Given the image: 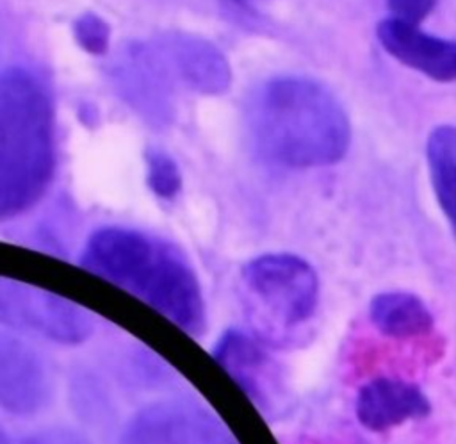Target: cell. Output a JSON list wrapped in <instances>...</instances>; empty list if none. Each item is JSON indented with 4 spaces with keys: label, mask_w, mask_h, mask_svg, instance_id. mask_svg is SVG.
<instances>
[{
    "label": "cell",
    "mask_w": 456,
    "mask_h": 444,
    "mask_svg": "<svg viewBox=\"0 0 456 444\" xmlns=\"http://www.w3.org/2000/svg\"><path fill=\"white\" fill-rule=\"evenodd\" d=\"M248 127L260 155L290 169L337 164L353 139L340 100L305 75L265 80L249 100Z\"/></svg>",
    "instance_id": "obj_1"
},
{
    "label": "cell",
    "mask_w": 456,
    "mask_h": 444,
    "mask_svg": "<svg viewBox=\"0 0 456 444\" xmlns=\"http://www.w3.org/2000/svg\"><path fill=\"white\" fill-rule=\"evenodd\" d=\"M80 266L137 296L182 332L207 330L201 284L185 255L162 239L126 226H102L86 241Z\"/></svg>",
    "instance_id": "obj_2"
},
{
    "label": "cell",
    "mask_w": 456,
    "mask_h": 444,
    "mask_svg": "<svg viewBox=\"0 0 456 444\" xmlns=\"http://www.w3.org/2000/svg\"><path fill=\"white\" fill-rule=\"evenodd\" d=\"M55 164L53 111L45 86L23 68L0 71V221L32 207Z\"/></svg>",
    "instance_id": "obj_3"
},
{
    "label": "cell",
    "mask_w": 456,
    "mask_h": 444,
    "mask_svg": "<svg viewBox=\"0 0 456 444\" xmlns=\"http://www.w3.org/2000/svg\"><path fill=\"white\" fill-rule=\"evenodd\" d=\"M240 278L258 310L280 332H294L317 310L319 276L299 255L285 251L256 255L240 267Z\"/></svg>",
    "instance_id": "obj_4"
},
{
    "label": "cell",
    "mask_w": 456,
    "mask_h": 444,
    "mask_svg": "<svg viewBox=\"0 0 456 444\" xmlns=\"http://www.w3.org/2000/svg\"><path fill=\"white\" fill-rule=\"evenodd\" d=\"M0 323L68 346L87 341L94 332V319L84 307L4 276H0Z\"/></svg>",
    "instance_id": "obj_5"
},
{
    "label": "cell",
    "mask_w": 456,
    "mask_h": 444,
    "mask_svg": "<svg viewBox=\"0 0 456 444\" xmlns=\"http://www.w3.org/2000/svg\"><path fill=\"white\" fill-rule=\"evenodd\" d=\"M119 98L148 125L164 128L176 116L175 80L151 41H132L121 48L109 70Z\"/></svg>",
    "instance_id": "obj_6"
},
{
    "label": "cell",
    "mask_w": 456,
    "mask_h": 444,
    "mask_svg": "<svg viewBox=\"0 0 456 444\" xmlns=\"http://www.w3.org/2000/svg\"><path fill=\"white\" fill-rule=\"evenodd\" d=\"M118 444H235L207 407L169 398L141 407L121 428Z\"/></svg>",
    "instance_id": "obj_7"
},
{
    "label": "cell",
    "mask_w": 456,
    "mask_h": 444,
    "mask_svg": "<svg viewBox=\"0 0 456 444\" xmlns=\"http://www.w3.org/2000/svg\"><path fill=\"white\" fill-rule=\"evenodd\" d=\"M210 353L265 417L285 410L289 392L283 371L253 335L240 328H228L217 337Z\"/></svg>",
    "instance_id": "obj_8"
},
{
    "label": "cell",
    "mask_w": 456,
    "mask_h": 444,
    "mask_svg": "<svg viewBox=\"0 0 456 444\" xmlns=\"http://www.w3.org/2000/svg\"><path fill=\"white\" fill-rule=\"evenodd\" d=\"M171 78L187 89L219 96L230 91L233 73L224 52L210 39L187 32L167 30L151 39Z\"/></svg>",
    "instance_id": "obj_9"
},
{
    "label": "cell",
    "mask_w": 456,
    "mask_h": 444,
    "mask_svg": "<svg viewBox=\"0 0 456 444\" xmlns=\"http://www.w3.org/2000/svg\"><path fill=\"white\" fill-rule=\"evenodd\" d=\"M53 396V376L46 360L28 344L0 337V407L18 417L45 410Z\"/></svg>",
    "instance_id": "obj_10"
},
{
    "label": "cell",
    "mask_w": 456,
    "mask_h": 444,
    "mask_svg": "<svg viewBox=\"0 0 456 444\" xmlns=\"http://www.w3.org/2000/svg\"><path fill=\"white\" fill-rule=\"evenodd\" d=\"M376 37L388 55L410 70L440 84L456 78V43L452 39L433 36L415 23L392 16L376 25Z\"/></svg>",
    "instance_id": "obj_11"
},
{
    "label": "cell",
    "mask_w": 456,
    "mask_h": 444,
    "mask_svg": "<svg viewBox=\"0 0 456 444\" xmlns=\"http://www.w3.org/2000/svg\"><path fill=\"white\" fill-rule=\"evenodd\" d=\"M431 403L411 382L379 376L363 383L354 399L358 423L370 432H385L429 415Z\"/></svg>",
    "instance_id": "obj_12"
},
{
    "label": "cell",
    "mask_w": 456,
    "mask_h": 444,
    "mask_svg": "<svg viewBox=\"0 0 456 444\" xmlns=\"http://www.w3.org/2000/svg\"><path fill=\"white\" fill-rule=\"evenodd\" d=\"M369 319L387 337L413 339L433 330L435 317L426 301L410 291H383L369 303Z\"/></svg>",
    "instance_id": "obj_13"
},
{
    "label": "cell",
    "mask_w": 456,
    "mask_h": 444,
    "mask_svg": "<svg viewBox=\"0 0 456 444\" xmlns=\"http://www.w3.org/2000/svg\"><path fill=\"white\" fill-rule=\"evenodd\" d=\"M426 164L435 198L451 228L456 218V130L452 125H438L426 141Z\"/></svg>",
    "instance_id": "obj_14"
},
{
    "label": "cell",
    "mask_w": 456,
    "mask_h": 444,
    "mask_svg": "<svg viewBox=\"0 0 456 444\" xmlns=\"http://www.w3.org/2000/svg\"><path fill=\"white\" fill-rule=\"evenodd\" d=\"M146 185L155 198L173 201L183 187V177L178 162L162 148L150 146L144 150Z\"/></svg>",
    "instance_id": "obj_15"
},
{
    "label": "cell",
    "mask_w": 456,
    "mask_h": 444,
    "mask_svg": "<svg viewBox=\"0 0 456 444\" xmlns=\"http://www.w3.org/2000/svg\"><path fill=\"white\" fill-rule=\"evenodd\" d=\"M73 36L82 50L91 55H105L110 48V25L96 12H84L73 21Z\"/></svg>",
    "instance_id": "obj_16"
},
{
    "label": "cell",
    "mask_w": 456,
    "mask_h": 444,
    "mask_svg": "<svg viewBox=\"0 0 456 444\" xmlns=\"http://www.w3.org/2000/svg\"><path fill=\"white\" fill-rule=\"evenodd\" d=\"M385 2L392 18L419 25L422 20H426L433 12L438 0H385Z\"/></svg>",
    "instance_id": "obj_17"
},
{
    "label": "cell",
    "mask_w": 456,
    "mask_h": 444,
    "mask_svg": "<svg viewBox=\"0 0 456 444\" xmlns=\"http://www.w3.org/2000/svg\"><path fill=\"white\" fill-rule=\"evenodd\" d=\"M20 444H91V440L73 428H46L25 437Z\"/></svg>",
    "instance_id": "obj_18"
},
{
    "label": "cell",
    "mask_w": 456,
    "mask_h": 444,
    "mask_svg": "<svg viewBox=\"0 0 456 444\" xmlns=\"http://www.w3.org/2000/svg\"><path fill=\"white\" fill-rule=\"evenodd\" d=\"M232 4H235V5H239V7H253L255 4H258V2H262V0H230Z\"/></svg>",
    "instance_id": "obj_19"
},
{
    "label": "cell",
    "mask_w": 456,
    "mask_h": 444,
    "mask_svg": "<svg viewBox=\"0 0 456 444\" xmlns=\"http://www.w3.org/2000/svg\"><path fill=\"white\" fill-rule=\"evenodd\" d=\"M0 444H11V442H9V437L5 435V432H4L2 426H0Z\"/></svg>",
    "instance_id": "obj_20"
}]
</instances>
